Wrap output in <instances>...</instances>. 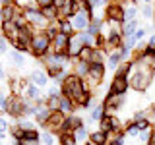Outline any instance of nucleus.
<instances>
[{
  "instance_id": "obj_1",
  "label": "nucleus",
  "mask_w": 155,
  "mask_h": 145,
  "mask_svg": "<svg viewBox=\"0 0 155 145\" xmlns=\"http://www.w3.org/2000/svg\"><path fill=\"white\" fill-rule=\"evenodd\" d=\"M153 66H155V62L149 60V58H143L142 54L138 56V60H132L128 81L134 91H138V93H145L147 91V87L153 81Z\"/></svg>"
},
{
  "instance_id": "obj_2",
  "label": "nucleus",
  "mask_w": 155,
  "mask_h": 145,
  "mask_svg": "<svg viewBox=\"0 0 155 145\" xmlns=\"http://www.w3.org/2000/svg\"><path fill=\"white\" fill-rule=\"evenodd\" d=\"M48 52H52V39L47 35V31H37L31 39V54L41 60Z\"/></svg>"
},
{
  "instance_id": "obj_3",
  "label": "nucleus",
  "mask_w": 155,
  "mask_h": 145,
  "mask_svg": "<svg viewBox=\"0 0 155 145\" xmlns=\"http://www.w3.org/2000/svg\"><path fill=\"white\" fill-rule=\"evenodd\" d=\"M23 14H25V18H27V23H29V25H33L37 31H45V29L51 25L48 18L43 14L41 8H39V10H33V8L23 10Z\"/></svg>"
},
{
  "instance_id": "obj_4",
  "label": "nucleus",
  "mask_w": 155,
  "mask_h": 145,
  "mask_svg": "<svg viewBox=\"0 0 155 145\" xmlns=\"http://www.w3.org/2000/svg\"><path fill=\"white\" fill-rule=\"evenodd\" d=\"M6 114L16 120H21L25 116V99L21 95H10V106Z\"/></svg>"
},
{
  "instance_id": "obj_5",
  "label": "nucleus",
  "mask_w": 155,
  "mask_h": 145,
  "mask_svg": "<svg viewBox=\"0 0 155 145\" xmlns=\"http://www.w3.org/2000/svg\"><path fill=\"white\" fill-rule=\"evenodd\" d=\"M105 70H107V64L105 62H89V76L85 77L89 81V89L95 85H99L105 77Z\"/></svg>"
},
{
  "instance_id": "obj_6",
  "label": "nucleus",
  "mask_w": 155,
  "mask_h": 145,
  "mask_svg": "<svg viewBox=\"0 0 155 145\" xmlns=\"http://www.w3.org/2000/svg\"><path fill=\"white\" fill-rule=\"evenodd\" d=\"M128 87H130L128 76H114L109 85V95H124Z\"/></svg>"
},
{
  "instance_id": "obj_7",
  "label": "nucleus",
  "mask_w": 155,
  "mask_h": 145,
  "mask_svg": "<svg viewBox=\"0 0 155 145\" xmlns=\"http://www.w3.org/2000/svg\"><path fill=\"white\" fill-rule=\"evenodd\" d=\"M105 16L109 21H122L124 23V6L120 2H110L105 8Z\"/></svg>"
},
{
  "instance_id": "obj_8",
  "label": "nucleus",
  "mask_w": 155,
  "mask_h": 145,
  "mask_svg": "<svg viewBox=\"0 0 155 145\" xmlns=\"http://www.w3.org/2000/svg\"><path fill=\"white\" fill-rule=\"evenodd\" d=\"M85 47V43L81 41V37H80V33H74V35H70V43H68V50H66V54L72 58V60H76L78 56H80V52H81V48Z\"/></svg>"
},
{
  "instance_id": "obj_9",
  "label": "nucleus",
  "mask_w": 155,
  "mask_h": 145,
  "mask_svg": "<svg viewBox=\"0 0 155 145\" xmlns=\"http://www.w3.org/2000/svg\"><path fill=\"white\" fill-rule=\"evenodd\" d=\"M2 37H6L10 43H16L19 37V27L16 25V21H2Z\"/></svg>"
},
{
  "instance_id": "obj_10",
  "label": "nucleus",
  "mask_w": 155,
  "mask_h": 145,
  "mask_svg": "<svg viewBox=\"0 0 155 145\" xmlns=\"http://www.w3.org/2000/svg\"><path fill=\"white\" fill-rule=\"evenodd\" d=\"M68 43H70V35L66 33H58V35L52 39V52H58V54H66L68 50Z\"/></svg>"
},
{
  "instance_id": "obj_11",
  "label": "nucleus",
  "mask_w": 155,
  "mask_h": 145,
  "mask_svg": "<svg viewBox=\"0 0 155 145\" xmlns=\"http://www.w3.org/2000/svg\"><path fill=\"white\" fill-rule=\"evenodd\" d=\"M29 79H31L35 85H39V87H47V83L51 81V76H48V72L41 70V68H37V70H31Z\"/></svg>"
},
{
  "instance_id": "obj_12",
  "label": "nucleus",
  "mask_w": 155,
  "mask_h": 145,
  "mask_svg": "<svg viewBox=\"0 0 155 145\" xmlns=\"http://www.w3.org/2000/svg\"><path fill=\"white\" fill-rule=\"evenodd\" d=\"M124 103H126V93L124 95H107V99H105L107 110H118Z\"/></svg>"
},
{
  "instance_id": "obj_13",
  "label": "nucleus",
  "mask_w": 155,
  "mask_h": 145,
  "mask_svg": "<svg viewBox=\"0 0 155 145\" xmlns=\"http://www.w3.org/2000/svg\"><path fill=\"white\" fill-rule=\"evenodd\" d=\"M51 114H52V110L45 105H39V110H37V114H35V120H37V124L41 126L43 130H45V124L48 122V118H51Z\"/></svg>"
},
{
  "instance_id": "obj_14",
  "label": "nucleus",
  "mask_w": 155,
  "mask_h": 145,
  "mask_svg": "<svg viewBox=\"0 0 155 145\" xmlns=\"http://www.w3.org/2000/svg\"><path fill=\"white\" fill-rule=\"evenodd\" d=\"M89 141H93V143H97V145H109V141H110V132L97 130V132L89 134Z\"/></svg>"
},
{
  "instance_id": "obj_15",
  "label": "nucleus",
  "mask_w": 155,
  "mask_h": 145,
  "mask_svg": "<svg viewBox=\"0 0 155 145\" xmlns=\"http://www.w3.org/2000/svg\"><path fill=\"white\" fill-rule=\"evenodd\" d=\"M72 72H74L76 76H80V77H87V76H89V62L76 58V60H74V68H72Z\"/></svg>"
},
{
  "instance_id": "obj_16",
  "label": "nucleus",
  "mask_w": 155,
  "mask_h": 145,
  "mask_svg": "<svg viewBox=\"0 0 155 145\" xmlns=\"http://www.w3.org/2000/svg\"><path fill=\"white\" fill-rule=\"evenodd\" d=\"M107 112H109V110H107L105 103H103V105H95L93 108L89 110V118H87V122H99V120L103 118Z\"/></svg>"
},
{
  "instance_id": "obj_17",
  "label": "nucleus",
  "mask_w": 155,
  "mask_h": 145,
  "mask_svg": "<svg viewBox=\"0 0 155 145\" xmlns=\"http://www.w3.org/2000/svg\"><path fill=\"white\" fill-rule=\"evenodd\" d=\"M23 97H25V99H29V101H39L41 99V87L39 85H35L33 83V81H29V85L25 87V91H23Z\"/></svg>"
},
{
  "instance_id": "obj_18",
  "label": "nucleus",
  "mask_w": 155,
  "mask_h": 145,
  "mask_svg": "<svg viewBox=\"0 0 155 145\" xmlns=\"http://www.w3.org/2000/svg\"><path fill=\"white\" fill-rule=\"evenodd\" d=\"M10 56V62H12V66L16 68H23V64H25V58H23V52L18 50V48H12V50L8 52Z\"/></svg>"
},
{
  "instance_id": "obj_19",
  "label": "nucleus",
  "mask_w": 155,
  "mask_h": 145,
  "mask_svg": "<svg viewBox=\"0 0 155 145\" xmlns=\"http://www.w3.org/2000/svg\"><path fill=\"white\" fill-rule=\"evenodd\" d=\"M18 12H21L16 4H8V6H2V21H12L14 18L18 16Z\"/></svg>"
},
{
  "instance_id": "obj_20",
  "label": "nucleus",
  "mask_w": 155,
  "mask_h": 145,
  "mask_svg": "<svg viewBox=\"0 0 155 145\" xmlns=\"http://www.w3.org/2000/svg\"><path fill=\"white\" fill-rule=\"evenodd\" d=\"M120 64H122V56H120L118 50H110L109 54H107V66L110 68V70H116Z\"/></svg>"
},
{
  "instance_id": "obj_21",
  "label": "nucleus",
  "mask_w": 155,
  "mask_h": 145,
  "mask_svg": "<svg viewBox=\"0 0 155 145\" xmlns=\"http://www.w3.org/2000/svg\"><path fill=\"white\" fill-rule=\"evenodd\" d=\"M60 110H62L64 114H74V110H76V103L70 99V97L62 95V97H60Z\"/></svg>"
},
{
  "instance_id": "obj_22",
  "label": "nucleus",
  "mask_w": 155,
  "mask_h": 145,
  "mask_svg": "<svg viewBox=\"0 0 155 145\" xmlns=\"http://www.w3.org/2000/svg\"><path fill=\"white\" fill-rule=\"evenodd\" d=\"M138 19H130V21H124L122 23V35L124 37H132L136 31H138Z\"/></svg>"
},
{
  "instance_id": "obj_23",
  "label": "nucleus",
  "mask_w": 155,
  "mask_h": 145,
  "mask_svg": "<svg viewBox=\"0 0 155 145\" xmlns=\"http://www.w3.org/2000/svg\"><path fill=\"white\" fill-rule=\"evenodd\" d=\"M140 8L132 4V6H124V21H130V19H138Z\"/></svg>"
},
{
  "instance_id": "obj_24",
  "label": "nucleus",
  "mask_w": 155,
  "mask_h": 145,
  "mask_svg": "<svg viewBox=\"0 0 155 145\" xmlns=\"http://www.w3.org/2000/svg\"><path fill=\"white\" fill-rule=\"evenodd\" d=\"M58 21H60V31L62 33H66V35H74V33H76L74 23H72L70 18H68V19H58Z\"/></svg>"
},
{
  "instance_id": "obj_25",
  "label": "nucleus",
  "mask_w": 155,
  "mask_h": 145,
  "mask_svg": "<svg viewBox=\"0 0 155 145\" xmlns=\"http://www.w3.org/2000/svg\"><path fill=\"white\" fill-rule=\"evenodd\" d=\"M43 10V14L48 18V21H56L58 19V8L52 4V6H47V8H41Z\"/></svg>"
},
{
  "instance_id": "obj_26",
  "label": "nucleus",
  "mask_w": 155,
  "mask_h": 145,
  "mask_svg": "<svg viewBox=\"0 0 155 145\" xmlns=\"http://www.w3.org/2000/svg\"><path fill=\"white\" fill-rule=\"evenodd\" d=\"M21 141H41V134L37 132V128L25 130V135H23Z\"/></svg>"
},
{
  "instance_id": "obj_27",
  "label": "nucleus",
  "mask_w": 155,
  "mask_h": 145,
  "mask_svg": "<svg viewBox=\"0 0 155 145\" xmlns=\"http://www.w3.org/2000/svg\"><path fill=\"white\" fill-rule=\"evenodd\" d=\"M124 137H126V132H116V134L110 132L109 145H124Z\"/></svg>"
},
{
  "instance_id": "obj_28",
  "label": "nucleus",
  "mask_w": 155,
  "mask_h": 145,
  "mask_svg": "<svg viewBox=\"0 0 155 145\" xmlns=\"http://www.w3.org/2000/svg\"><path fill=\"white\" fill-rule=\"evenodd\" d=\"M62 97V95H60ZM60 97H51L47 95V106L54 112V110H60Z\"/></svg>"
},
{
  "instance_id": "obj_29",
  "label": "nucleus",
  "mask_w": 155,
  "mask_h": 145,
  "mask_svg": "<svg viewBox=\"0 0 155 145\" xmlns=\"http://www.w3.org/2000/svg\"><path fill=\"white\" fill-rule=\"evenodd\" d=\"M72 134H74L76 141H84V139H89V134H87L85 126H80V128H76V130H74Z\"/></svg>"
},
{
  "instance_id": "obj_30",
  "label": "nucleus",
  "mask_w": 155,
  "mask_h": 145,
  "mask_svg": "<svg viewBox=\"0 0 155 145\" xmlns=\"http://www.w3.org/2000/svg\"><path fill=\"white\" fill-rule=\"evenodd\" d=\"M41 143L43 145H54V132L45 130V132L41 134Z\"/></svg>"
},
{
  "instance_id": "obj_31",
  "label": "nucleus",
  "mask_w": 155,
  "mask_h": 145,
  "mask_svg": "<svg viewBox=\"0 0 155 145\" xmlns=\"http://www.w3.org/2000/svg\"><path fill=\"white\" fill-rule=\"evenodd\" d=\"M91 56H93V47H84L81 48V52H80V60H85V62H91Z\"/></svg>"
},
{
  "instance_id": "obj_32",
  "label": "nucleus",
  "mask_w": 155,
  "mask_h": 145,
  "mask_svg": "<svg viewBox=\"0 0 155 145\" xmlns=\"http://www.w3.org/2000/svg\"><path fill=\"white\" fill-rule=\"evenodd\" d=\"M140 14H142L145 19H151V18L155 16V10H153L151 4H143V6L140 8Z\"/></svg>"
},
{
  "instance_id": "obj_33",
  "label": "nucleus",
  "mask_w": 155,
  "mask_h": 145,
  "mask_svg": "<svg viewBox=\"0 0 155 145\" xmlns=\"http://www.w3.org/2000/svg\"><path fill=\"white\" fill-rule=\"evenodd\" d=\"M76 137L74 134H60V145H76Z\"/></svg>"
},
{
  "instance_id": "obj_34",
  "label": "nucleus",
  "mask_w": 155,
  "mask_h": 145,
  "mask_svg": "<svg viewBox=\"0 0 155 145\" xmlns=\"http://www.w3.org/2000/svg\"><path fill=\"white\" fill-rule=\"evenodd\" d=\"M151 130H153V128H151ZM151 130H143V132L138 134V137H140V141H142V143H147V141H149V137H151Z\"/></svg>"
},
{
  "instance_id": "obj_35",
  "label": "nucleus",
  "mask_w": 155,
  "mask_h": 145,
  "mask_svg": "<svg viewBox=\"0 0 155 145\" xmlns=\"http://www.w3.org/2000/svg\"><path fill=\"white\" fill-rule=\"evenodd\" d=\"M8 45H12V43H10L6 37H2V43H0V52H2V54H8V52H10Z\"/></svg>"
},
{
  "instance_id": "obj_36",
  "label": "nucleus",
  "mask_w": 155,
  "mask_h": 145,
  "mask_svg": "<svg viewBox=\"0 0 155 145\" xmlns=\"http://www.w3.org/2000/svg\"><path fill=\"white\" fill-rule=\"evenodd\" d=\"M145 35H147V29H143V27H138V31L134 33V37H136V41H138V43L142 41Z\"/></svg>"
},
{
  "instance_id": "obj_37",
  "label": "nucleus",
  "mask_w": 155,
  "mask_h": 145,
  "mask_svg": "<svg viewBox=\"0 0 155 145\" xmlns=\"http://www.w3.org/2000/svg\"><path fill=\"white\" fill-rule=\"evenodd\" d=\"M8 106H10V97H2V101H0V110H2L4 114L8 112Z\"/></svg>"
},
{
  "instance_id": "obj_38",
  "label": "nucleus",
  "mask_w": 155,
  "mask_h": 145,
  "mask_svg": "<svg viewBox=\"0 0 155 145\" xmlns=\"http://www.w3.org/2000/svg\"><path fill=\"white\" fill-rule=\"evenodd\" d=\"M18 126H19V128H23V130H31V128H35V126L29 122V120H18Z\"/></svg>"
},
{
  "instance_id": "obj_39",
  "label": "nucleus",
  "mask_w": 155,
  "mask_h": 145,
  "mask_svg": "<svg viewBox=\"0 0 155 145\" xmlns=\"http://www.w3.org/2000/svg\"><path fill=\"white\" fill-rule=\"evenodd\" d=\"M147 116H149V112H147V110H136V112H134V118H132V120H140V118H147Z\"/></svg>"
},
{
  "instance_id": "obj_40",
  "label": "nucleus",
  "mask_w": 155,
  "mask_h": 145,
  "mask_svg": "<svg viewBox=\"0 0 155 145\" xmlns=\"http://www.w3.org/2000/svg\"><path fill=\"white\" fill-rule=\"evenodd\" d=\"M8 120L6 118H0V130H2V132H10V130H8Z\"/></svg>"
},
{
  "instance_id": "obj_41",
  "label": "nucleus",
  "mask_w": 155,
  "mask_h": 145,
  "mask_svg": "<svg viewBox=\"0 0 155 145\" xmlns=\"http://www.w3.org/2000/svg\"><path fill=\"white\" fill-rule=\"evenodd\" d=\"M37 2H39V6H41V8H47V6H52L54 0H37Z\"/></svg>"
},
{
  "instance_id": "obj_42",
  "label": "nucleus",
  "mask_w": 155,
  "mask_h": 145,
  "mask_svg": "<svg viewBox=\"0 0 155 145\" xmlns=\"http://www.w3.org/2000/svg\"><path fill=\"white\" fill-rule=\"evenodd\" d=\"M147 47H153V48H155V33H151V35H149V39H147Z\"/></svg>"
},
{
  "instance_id": "obj_43",
  "label": "nucleus",
  "mask_w": 155,
  "mask_h": 145,
  "mask_svg": "<svg viewBox=\"0 0 155 145\" xmlns=\"http://www.w3.org/2000/svg\"><path fill=\"white\" fill-rule=\"evenodd\" d=\"M66 2H68V0H54V6H56L58 10H60V8H62V6H64V4H66Z\"/></svg>"
},
{
  "instance_id": "obj_44",
  "label": "nucleus",
  "mask_w": 155,
  "mask_h": 145,
  "mask_svg": "<svg viewBox=\"0 0 155 145\" xmlns=\"http://www.w3.org/2000/svg\"><path fill=\"white\" fill-rule=\"evenodd\" d=\"M143 4H153V0H142Z\"/></svg>"
},
{
  "instance_id": "obj_45",
  "label": "nucleus",
  "mask_w": 155,
  "mask_h": 145,
  "mask_svg": "<svg viewBox=\"0 0 155 145\" xmlns=\"http://www.w3.org/2000/svg\"><path fill=\"white\" fill-rule=\"evenodd\" d=\"M142 145H147V143H142Z\"/></svg>"
},
{
  "instance_id": "obj_46",
  "label": "nucleus",
  "mask_w": 155,
  "mask_h": 145,
  "mask_svg": "<svg viewBox=\"0 0 155 145\" xmlns=\"http://www.w3.org/2000/svg\"><path fill=\"white\" fill-rule=\"evenodd\" d=\"M2 145H4V143H2Z\"/></svg>"
},
{
  "instance_id": "obj_47",
  "label": "nucleus",
  "mask_w": 155,
  "mask_h": 145,
  "mask_svg": "<svg viewBox=\"0 0 155 145\" xmlns=\"http://www.w3.org/2000/svg\"><path fill=\"white\" fill-rule=\"evenodd\" d=\"M76 145H78V143H76Z\"/></svg>"
}]
</instances>
